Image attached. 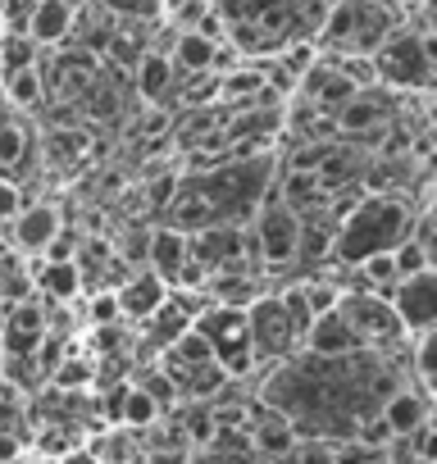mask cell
Wrapping results in <instances>:
<instances>
[{"instance_id": "1", "label": "cell", "mask_w": 437, "mask_h": 464, "mask_svg": "<svg viewBox=\"0 0 437 464\" xmlns=\"http://www.w3.org/2000/svg\"><path fill=\"white\" fill-rule=\"evenodd\" d=\"M410 218H414V205H410L405 196H392V191H364V196L337 218V237H333L328 265H337V269H355L364 256L392 251L396 242L410 237Z\"/></svg>"}, {"instance_id": "2", "label": "cell", "mask_w": 437, "mask_h": 464, "mask_svg": "<svg viewBox=\"0 0 437 464\" xmlns=\"http://www.w3.org/2000/svg\"><path fill=\"white\" fill-rule=\"evenodd\" d=\"M278 178V160L269 150L242 155V160H218L200 173H191V187L205 196L218 223H251L256 205L265 200L269 182Z\"/></svg>"}, {"instance_id": "3", "label": "cell", "mask_w": 437, "mask_h": 464, "mask_svg": "<svg viewBox=\"0 0 437 464\" xmlns=\"http://www.w3.org/2000/svg\"><path fill=\"white\" fill-rule=\"evenodd\" d=\"M378 87L387 92H410L423 96L432 87V33H419L410 24H396L387 42L369 55Z\"/></svg>"}, {"instance_id": "4", "label": "cell", "mask_w": 437, "mask_h": 464, "mask_svg": "<svg viewBox=\"0 0 437 464\" xmlns=\"http://www.w3.org/2000/svg\"><path fill=\"white\" fill-rule=\"evenodd\" d=\"M191 328L209 342L214 364L224 369L228 378H242V373L256 369V355H251V342H247V305H218V301H209L205 310H196Z\"/></svg>"}, {"instance_id": "5", "label": "cell", "mask_w": 437, "mask_h": 464, "mask_svg": "<svg viewBox=\"0 0 437 464\" xmlns=\"http://www.w3.org/2000/svg\"><path fill=\"white\" fill-rule=\"evenodd\" d=\"M301 337H306V328L292 319V310H287V301L278 292L256 296L247 305V342H251V355L256 360H265V364L292 360L301 351Z\"/></svg>"}, {"instance_id": "6", "label": "cell", "mask_w": 437, "mask_h": 464, "mask_svg": "<svg viewBox=\"0 0 437 464\" xmlns=\"http://www.w3.org/2000/svg\"><path fill=\"white\" fill-rule=\"evenodd\" d=\"M251 232L260 246V265L265 269H292L296 265V237H301V214L278 196V187L269 182L265 200L251 214Z\"/></svg>"}, {"instance_id": "7", "label": "cell", "mask_w": 437, "mask_h": 464, "mask_svg": "<svg viewBox=\"0 0 437 464\" xmlns=\"http://www.w3.org/2000/svg\"><path fill=\"white\" fill-rule=\"evenodd\" d=\"M337 314L355 328L360 346H369V351H392V346L405 351V342H410V333L401 328L396 310H392L387 296H378V292L346 287V292L337 296Z\"/></svg>"}, {"instance_id": "8", "label": "cell", "mask_w": 437, "mask_h": 464, "mask_svg": "<svg viewBox=\"0 0 437 464\" xmlns=\"http://www.w3.org/2000/svg\"><path fill=\"white\" fill-rule=\"evenodd\" d=\"M392 105H396V96H392L387 87H360V92L333 114V123H337V132H346V137H378L383 128H392Z\"/></svg>"}, {"instance_id": "9", "label": "cell", "mask_w": 437, "mask_h": 464, "mask_svg": "<svg viewBox=\"0 0 437 464\" xmlns=\"http://www.w3.org/2000/svg\"><path fill=\"white\" fill-rule=\"evenodd\" d=\"M383 296H387V305L396 310V319H401V328L410 337L432 328V269L410 274V278H396Z\"/></svg>"}, {"instance_id": "10", "label": "cell", "mask_w": 437, "mask_h": 464, "mask_svg": "<svg viewBox=\"0 0 437 464\" xmlns=\"http://www.w3.org/2000/svg\"><path fill=\"white\" fill-rule=\"evenodd\" d=\"M301 351H306V355H319V360H342V355H355V351H364V346H360L355 328H351V324L337 314V305H333V310H324V314L310 319V328H306V337H301Z\"/></svg>"}, {"instance_id": "11", "label": "cell", "mask_w": 437, "mask_h": 464, "mask_svg": "<svg viewBox=\"0 0 437 464\" xmlns=\"http://www.w3.org/2000/svg\"><path fill=\"white\" fill-rule=\"evenodd\" d=\"M5 227H10L15 251H24V256H42V251L51 246V237L64 227V218H60V209H55V205L37 200V205H24Z\"/></svg>"}, {"instance_id": "12", "label": "cell", "mask_w": 437, "mask_h": 464, "mask_svg": "<svg viewBox=\"0 0 437 464\" xmlns=\"http://www.w3.org/2000/svg\"><path fill=\"white\" fill-rule=\"evenodd\" d=\"M0 333H5V355H37L46 342V310L33 301H19L15 310H0Z\"/></svg>"}, {"instance_id": "13", "label": "cell", "mask_w": 437, "mask_h": 464, "mask_svg": "<svg viewBox=\"0 0 437 464\" xmlns=\"http://www.w3.org/2000/svg\"><path fill=\"white\" fill-rule=\"evenodd\" d=\"M114 296H119V314H128V319H151V314L164 305L169 287H164V278H155L151 269H132V274L114 287Z\"/></svg>"}, {"instance_id": "14", "label": "cell", "mask_w": 437, "mask_h": 464, "mask_svg": "<svg viewBox=\"0 0 437 464\" xmlns=\"http://www.w3.org/2000/svg\"><path fill=\"white\" fill-rule=\"evenodd\" d=\"M378 419L387 423V432H392V437L414 432L423 419H432V414H428V392H423V387H405V382H401V387L378 405Z\"/></svg>"}, {"instance_id": "15", "label": "cell", "mask_w": 437, "mask_h": 464, "mask_svg": "<svg viewBox=\"0 0 437 464\" xmlns=\"http://www.w3.org/2000/svg\"><path fill=\"white\" fill-rule=\"evenodd\" d=\"M73 33V0H33V19H28V42L42 46H60Z\"/></svg>"}, {"instance_id": "16", "label": "cell", "mask_w": 437, "mask_h": 464, "mask_svg": "<svg viewBox=\"0 0 437 464\" xmlns=\"http://www.w3.org/2000/svg\"><path fill=\"white\" fill-rule=\"evenodd\" d=\"M146 260H151V274L164 278V287H173L178 269L187 265V237H182V232H173L169 223H160L151 237H146Z\"/></svg>"}, {"instance_id": "17", "label": "cell", "mask_w": 437, "mask_h": 464, "mask_svg": "<svg viewBox=\"0 0 437 464\" xmlns=\"http://www.w3.org/2000/svg\"><path fill=\"white\" fill-rule=\"evenodd\" d=\"M173 87H178V73H173V64H169L164 51H146V55L132 64V92H137L146 105H160Z\"/></svg>"}, {"instance_id": "18", "label": "cell", "mask_w": 437, "mask_h": 464, "mask_svg": "<svg viewBox=\"0 0 437 464\" xmlns=\"http://www.w3.org/2000/svg\"><path fill=\"white\" fill-rule=\"evenodd\" d=\"M0 92H5V105H15V110H37L46 101V78L37 64H28L15 73H0Z\"/></svg>"}, {"instance_id": "19", "label": "cell", "mask_w": 437, "mask_h": 464, "mask_svg": "<svg viewBox=\"0 0 437 464\" xmlns=\"http://www.w3.org/2000/svg\"><path fill=\"white\" fill-rule=\"evenodd\" d=\"M214 46H218V42H209V37H200V33H178V37H173V55H169L173 73H178V78H187V73H209Z\"/></svg>"}, {"instance_id": "20", "label": "cell", "mask_w": 437, "mask_h": 464, "mask_svg": "<svg viewBox=\"0 0 437 464\" xmlns=\"http://www.w3.org/2000/svg\"><path fill=\"white\" fill-rule=\"evenodd\" d=\"M37 292L42 296H51V301H73L78 292H83V274H78V265L73 260H37Z\"/></svg>"}, {"instance_id": "21", "label": "cell", "mask_w": 437, "mask_h": 464, "mask_svg": "<svg viewBox=\"0 0 437 464\" xmlns=\"http://www.w3.org/2000/svg\"><path fill=\"white\" fill-rule=\"evenodd\" d=\"M33 132H28V123L24 119H0V173H15L28 155H33Z\"/></svg>"}, {"instance_id": "22", "label": "cell", "mask_w": 437, "mask_h": 464, "mask_svg": "<svg viewBox=\"0 0 437 464\" xmlns=\"http://www.w3.org/2000/svg\"><path fill=\"white\" fill-rule=\"evenodd\" d=\"M160 419V405L132 382V387H123V401H119V423L123 428H132V432H141V428H151Z\"/></svg>"}, {"instance_id": "23", "label": "cell", "mask_w": 437, "mask_h": 464, "mask_svg": "<svg viewBox=\"0 0 437 464\" xmlns=\"http://www.w3.org/2000/svg\"><path fill=\"white\" fill-rule=\"evenodd\" d=\"M137 387H141V392H146V396H151V401L160 405V414H164V410H173V405L182 401V396H178V387H173V378H169V373H164L160 364H155V369H141Z\"/></svg>"}, {"instance_id": "24", "label": "cell", "mask_w": 437, "mask_h": 464, "mask_svg": "<svg viewBox=\"0 0 437 464\" xmlns=\"http://www.w3.org/2000/svg\"><path fill=\"white\" fill-rule=\"evenodd\" d=\"M96 5L114 19H128V24H155L160 19V0H96Z\"/></svg>"}, {"instance_id": "25", "label": "cell", "mask_w": 437, "mask_h": 464, "mask_svg": "<svg viewBox=\"0 0 437 464\" xmlns=\"http://www.w3.org/2000/svg\"><path fill=\"white\" fill-rule=\"evenodd\" d=\"M287 464H333V441H324V437H296Z\"/></svg>"}, {"instance_id": "26", "label": "cell", "mask_w": 437, "mask_h": 464, "mask_svg": "<svg viewBox=\"0 0 437 464\" xmlns=\"http://www.w3.org/2000/svg\"><path fill=\"white\" fill-rule=\"evenodd\" d=\"M46 141H51V160H78L83 146H87V132L83 128H55Z\"/></svg>"}, {"instance_id": "27", "label": "cell", "mask_w": 437, "mask_h": 464, "mask_svg": "<svg viewBox=\"0 0 437 464\" xmlns=\"http://www.w3.org/2000/svg\"><path fill=\"white\" fill-rule=\"evenodd\" d=\"M173 191H178V173H160V178L146 182V205H151L155 214H164V205L173 200Z\"/></svg>"}, {"instance_id": "28", "label": "cell", "mask_w": 437, "mask_h": 464, "mask_svg": "<svg viewBox=\"0 0 437 464\" xmlns=\"http://www.w3.org/2000/svg\"><path fill=\"white\" fill-rule=\"evenodd\" d=\"M28 200H24V191H19V182L15 178H0V227H5L19 209H24Z\"/></svg>"}, {"instance_id": "29", "label": "cell", "mask_w": 437, "mask_h": 464, "mask_svg": "<svg viewBox=\"0 0 437 464\" xmlns=\"http://www.w3.org/2000/svg\"><path fill=\"white\" fill-rule=\"evenodd\" d=\"M119 324V296L114 292H92V328Z\"/></svg>"}, {"instance_id": "30", "label": "cell", "mask_w": 437, "mask_h": 464, "mask_svg": "<svg viewBox=\"0 0 437 464\" xmlns=\"http://www.w3.org/2000/svg\"><path fill=\"white\" fill-rule=\"evenodd\" d=\"M87 378H92L87 360H64V364H55V382H60V387H83Z\"/></svg>"}, {"instance_id": "31", "label": "cell", "mask_w": 437, "mask_h": 464, "mask_svg": "<svg viewBox=\"0 0 437 464\" xmlns=\"http://www.w3.org/2000/svg\"><path fill=\"white\" fill-rule=\"evenodd\" d=\"M24 455V441L15 432H0V464H15Z\"/></svg>"}, {"instance_id": "32", "label": "cell", "mask_w": 437, "mask_h": 464, "mask_svg": "<svg viewBox=\"0 0 437 464\" xmlns=\"http://www.w3.org/2000/svg\"><path fill=\"white\" fill-rule=\"evenodd\" d=\"M60 464H101V459H96V450H92V446H73V450H64V455H60Z\"/></svg>"}, {"instance_id": "33", "label": "cell", "mask_w": 437, "mask_h": 464, "mask_svg": "<svg viewBox=\"0 0 437 464\" xmlns=\"http://www.w3.org/2000/svg\"><path fill=\"white\" fill-rule=\"evenodd\" d=\"M405 464H432V459H423V455H414V459H405Z\"/></svg>"}]
</instances>
